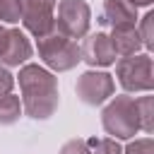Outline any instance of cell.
<instances>
[{"mask_svg":"<svg viewBox=\"0 0 154 154\" xmlns=\"http://www.w3.org/2000/svg\"><path fill=\"white\" fill-rule=\"evenodd\" d=\"M19 89H22V106L26 116L43 120L51 118L58 108V79L43 70L41 65H24L19 70Z\"/></svg>","mask_w":154,"mask_h":154,"instance_id":"6da1fadb","label":"cell"},{"mask_svg":"<svg viewBox=\"0 0 154 154\" xmlns=\"http://www.w3.org/2000/svg\"><path fill=\"white\" fill-rule=\"evenodd\" d=\"M36 51H38V58L55 72H65V70H72L79 60H82V51L77 46L75 38H67L65 34L60 31H51L46 36H38V43H36Z\"/></svg>","mask_w":154,"mask_h":154,"instance_id":"7a4b0ae2","label":"cell"},{"mask_svg":"<svg viewBox=\"0 0 154 154\" xmlns=\"http://www.w3.org/2000/svg\"><path fill=\"white\" fill-rule=\"evenodd\" d=\"M103 130L113 140H128L140 130V116H137V99L120 94L116 96L101 113Z\"/></svg>","mask_w":154,"mask_h":154,"instance_id":"3957f363","label":"cell"},{"mask_svg":"<svg viewBox=\"0 0 154 154\" xmlns=\"http://www.w3.org/2000/svg\"><path fill=\"white\" fill-rule=\"evenodd\" d=\"M118 82L125 91H149L154 87V75H152V58L149 53L142 55H125L116 65Z\"/></svg>","mask_w":154,"mask_h":154,"instance_id":"277c9868","label":"cell"},{"mask_svg":"<svg viewBox=\"0 0 154 154\" xmlns=\"http://www.w3.org/2000/svg\"><path fill=\"white\" fill-rule=\"evenodd\" d=\"M89 22H91V12L84 0H60L55 31L65 34L67 38H82L89 31Z\"/></svg>","mask_w":154,"mask_h":154,"instance_id":"5b68a950","label":"cell"},{"mask_svg":"<svg viewBox=\"0 0 154 154\" xmlns=\"http://www.w3.org/2000/svg\"><path fill=\"white\" fill-rule=\"evenodd\" d=\"M22 2V24L36 38L55 29V0H19Z\"/></svg>","mask_w":154,"mask_h":154,"instance_id":"8992f818","label":"cell"},{"mask_svg":"<svg viewBox=\"0 0 154 154\" xmlns=\"http://www.w3.org/2000/svg\"><path fill=\"white\" fill-rule=\"evenodd\" d=\"M75 89H77V96H79L82 103L99 106L108 96H113L116 84H113V77L108 72H94V70H89V72H84L77 79V87Z\"/></svg>","mask_w":154,"mask_h":154,"instance_id":"52a82bcc","label":"cell"},{"mask_svg":"<svg viewBox=\"0 0 154 154\" xmlns=\"http://www.w3.org/2000/svg\"><path fill=\"white\" fill-rule=\"evenodd\" d=\"M31 58V43L19 29H0V63L22 65Z\"/></svg>","mask_w":154,"mask_h":154,"instance_id":"ba28073f","label":"cell"},{"mask_svg":"<svg viewBox=\"0 0 154 154\" xmlns=\"http://www.w3.org/2000/svg\"><path fill=\"white\" fill-rule=\"evenodd\" d=\"M79 51H82V60H87L91 67H106V65H113L116 58H118L116 51H113V46H111L108 34H103V31H96V34L87 36L84 43L79 46Z\"/></svg>","mask_w":154,"mask_h":154,"instance_id":"9c48e42d","label":"cell"},{"mask_svg":"<svg viewBox=\"0 0 154 154\" xmlns=\"http://www.w3.org/2000/svg\"><path fill=\"white\" fill-rule=\"evenodd\" d=\"M103 24L116 26H135L137 24V7L130 0H106L103 5Z\"/></svg>","mask_w":154,"mask_h":154,"instance_id":"30bf717a","label":"cell"},{"mask_svg":"<svg viewBox=\"0 0 154 154\" xmlns=\"http://www.w3.org/2000/svg\"><path fill=\"white\" fill-rule=\"evenodd\" d=\"M108 38H111V46H113L116 55H123V58L125 55H135L142 48V38H140L135 26H116Z\"/></svg>","mask_w":154,"mask_h":154,"instance_id":"8fae6325","label":"cell"},{"mask_svg":"<svg viewBox=\"0 0 154 154\" xmlns=\"http://www.w3.org/2000/svg\"><path fill=\"white\" fill-rule=\"evenodd\" d=\"M22 113V101L14 94H2L0 96V125H12Z\"/></svg>","mask_w":154,"mask_h":154,"instance_id":"7c38bea8","label":"cell"},{"mask_svg":"<svg viewBox=\"0 0 154 154\" xmlns=\"http://www.w3.org/2000/svg\"><path fill=\"white\" fill-rule=\"evenodd\" d=\"M137 116H140V130L152 132L154 120H152V96H140L137 99Z\"/></svg>","mask_w":154,"mask_h":154,"instance_id":"4fadbf2b","label":"cell"},{"mask_svg":"<svg viewBox=\"0 0 154 154\" xmlns=\"http://www.w3.org/2000/svg\"><path fill=\"white\" fill-rule=\"evenodd\" d=\"M89 142V154H123L120 144L113 137H101V140H87Z\"/></svg>","mask_w":154,"mask_h":154,"instance_id":"5bb4252c","label":"cell"},{"mask_svg":"<svg viewBox=\"0 0 154 154\" xmlns=\"http://www.w3.org/2000/svg\"><path fill=\"white\" fill-rule=\"evenodd\" d=\"M22 2L19 0H0V22H19Z\"/></svg>","mask_w":154,"mask_h":154,"instance_id":"9a60e30c","label":"cell"},{"mask_svg":"<svg viewBox=\"0 0 154 154\" xmlns=\"http://www.w3.org/2000/svg\"><path fill=\"white\" fill-rule=\"evenodd\" d=\"M152 24H154V12H147V14L142 17L140 29H137V34H140V38H142V46H144L147 51H152V48H154V38H152Z\"/></svg>","mask_w":154,"mask_h":154,"instance_id":"2e32d148","label":"cell"},{"mask_svg":"<svg viewBox=\"0 0 154 154\" xmlns=\"http://www.w3.org/2000/svg\"><path fill=\"white\" fill-rule=\"evenodd\" d=\"M125 154H154V142L152 137H142V140H135L128 144Z\"/></svg>","mask_w":154,"mask_h":154,"instance_id":"e0dca14e","label":"cell"},{"mask_svg":"<svg viewBox=\"0 0 154 154\" xmlns=\"http://www.w3.org/2000/svg\"><path fill=\"white\" fill-rule=\"evenodd\" d=\"M60 154H89V142L87 140H70L67 144H63Z\"/></svg>","mask_w":154,"mask_h":154,"instance_id":"ac0fdd59","label":"cell"},{"mask_svg":"<svg viewBox=\"0 0 154 154\" xmlns=\"http://www.w3.org/2000/svg\"><path fill=\"white\" fill-rule=\"evenodd\" d=\"M12 87H14V77L7 72V67L0 65V96H2V94H10Z\"/></svg>","mask_w":154,"mask_h":154,"instance_id":"d6986e66","label":"cell"},{"mask_svg":"<svg viewBox=\"0 0 154 154\" xmlns=\"http://www.w3.org/2000/svg\"><path fill=\"white\" fill-rule=\"evenodd\" d=\"M135 7H140V5H152V0H130Z\"/></svg>","mask_w":154,"mask_h":154,"instance_id":"ffe728a7","label":"cell"},{"mask_svg":"<svg viewBox=\"0 0 154 154\" xmlns=\"http://www.w3.org/2000/svg\"><path fill=\"white\" fill-rule=\"evenodd\" d=\"M0 29H2V26H0Z\"/></svg>","mask_w":154,"mask_h":154,"instance_id":"44dd1931","label":"cell"}]
</instances>
